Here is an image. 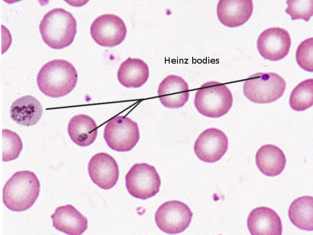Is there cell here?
Returning <instances> with one entry per match:
<instances>
[{
	"label": "cell",
	"mask_w": 313,
	"mask_h": 235,
	"mask_svg": "<svg viewBox=\"0 0 313 235\" xmlns=\"http://www.w3.org/2000/svg\"><path fill=\"white\" fill-rule=\"evenodd\" d=\"M78 79L77 71L67 60L55 59L45 63L39 70L37 83L45 95L58 98L70 93Z\"/></svg>",
	"instance_id": "obj_1"
},
{
	"label": "cell",
	"mask_w": 313,
	"mask_h": 235,
	"mask_svg": "<svg viewBox=\"0 0 313 235\" xmlns=\"http://www.w3.org/2000/svg\"><path fill=\"white\" fill-rule=\"evenodd\" d=\"M40 184L36 174L29 170L17 171L3 188V202L10 210L23 212L31 207L39 195Z\"/></svg>",
	"instance_id": "obj_2"
},
{
	"label": "cell",
	"mask_w": 313,
	"mask_h": 235,
	"mask_svg": "<svg viewBox=\"0 0 313 235\" xmlns=\"http://www.w3.org/2000/svg\"><path fill=\"white\" fill-rule=\"evenodd\" d=\"M39 29L44 42L54 49L69 46L77 32V23L71 13L55 8L47 12L41 20Z\"/></svg>",
	"instance_id": "obj_3"
},
{
	"label": "cell",
	"mask_w": 313,
	"mask_h": 235,
	"mask_svg": "<svg viewBox=\"0 0 313 235\" xmlns=\"http://www.w3.org/2000/svg\"><path fill=\"white\" fill-rule=\"evenodd\" d=\"M233 96L227 87L220 82H207L197 91L194 105L201 115L218 118L227 114L233 104Z\"/></svg>",
	"instance_id": "obj_4"
},
{
	"label": "cell",
	"mask_w": 313,
	"mask_h": 235,
	"mask_svg": "<svg viewBox=\"0 0 313 235\" xmlns=\"http://www.w3.org/2000/svg\"><path fill=\"white\" fill-rule=\"evenodd\" d=\"M286 82L274 72H257L244 82L243 92L250 101L260 104L274 102L284 94Z\"/></svg>",
	"instance_id": "obj_5"
},
{
	"label": "cell",
	"mask_w": 313,
	"mask_h": 235,
	"mask_svg": "<svg viewBox=\"0 0 313 235\" xmlns=\"http://www.w3.org/2000/svg\"><path fill=\"white\" fill-rule=\"evenodd\" d=\"M104 139L110 148L118 152L132 149L138 142L140 134L137 123L126 116H117L106 124Z\"/></svg>",
	"instance_id": "obj_6"
},
{
	"label": "cell",
	"mask_w": 313,
	"mask_h": 235,
	"mask_svg": "<svg viewBox=\"0 0 313 235\" xmlns=\"http://www.w3.org/2000/svg\"><path fill=\"white\" fill-rule=\"evenodd\" d=\"M126 186L133 197L145 200L159 191L161 181L155 167L146 163H136L125 176Z\"/></svg>",
	"instance_id": "obj_7"
},
{
	"label": "cell",
	"mask_w": 313,
	"mask_h": 235,
	"mask_svg": "<svg viewBox=\"0 0 313 235\" xmlns=\"http://www.w3.org/2000/svg\"><path fill=\"white\" fill-rule=\"evenodd\" d=\"M193 216L190 208L177 200L167 201L157 209L155 221L159 229L167 234H176L185 231Z\"/></svg>",
	"instance_id": "obj_8"
},
{
	"label": "cell",
	"mask_w": 313,
	"mask_h": 235,
	"mask_svg": "<svg viewBox=\"0 0 313 235\" xmlns=\"http://www.w3.org/2000/svg\"><path fill=\"white\" fill-rule=\"evenodd\" d=\"M90 32L94 41L101 46L113 47L120 45L127 34L126 26L121 18L112 14L102 15L92 22Z\"/></svg>",
	"instance_id": "obj_9"
},
{
	"label": "cell",
	"mask_w": 313,
	"mask_h": 235,
	"mask_svg": "<svg viewBox=\"0 0 313 235\" xmlns=\"http://www.w3.org/2000/svg\"><path fill=\"white\" fill-rule=\"evenodd\" d=\"M228 147V138L222 130L210 128L203 131L196 140L194 150L197 157L206 163L219 161Z\"/></svg>",
	"instance_id": "obj_10"
},
{
	"label": "cell",
	"mask_w": 313,
	"mask_h": 235,
	"mask_svg": "<svg viewBox=\"0 0 313 235\" xmlns=\"http://www.w3.org/2000/svg\"><path fill=\"white\" fill-rule=\"evenodd\" d=\"M291 39L285 29L273 27L263 31L257 41L260 55L265 59L277 61L286 57L289 52Z\"/></svg>",
	"instance_id": "obj_11"
},
{
	"label": "cell",
	"mask_w": 313,
	"mask_h": 235,
	"mask_svg": "<svg viewBox=\"0 0 313 235\" xmlns=\"http://www.w3.org/2000/svg\"><path fill=\"white\" fill-rule=\"evenodd\" d=\"M88 172L92 182L104 189L113 188L119 178L118 164L115 159L106 153H98L91 157Z\"/></svg>",
	"instance_id": "obj_12"
},
{
	"label": "cell",
	"mask_w": 313,
	"mask_h": 235,
	"mask_svg": "<svg viewBox=\"0 0 313 235\" xmlns=\"http://www.w3.org/2000/svg\"><path fill=\"white\" fill-rule=\"evenodd\" d=\"M157 94L160 101L165 107L180 108L189 99L188 84L181 77L171 74L160 82Z\"/></svg>",
	"instance_id": "obj_13"
},
{
	"label": "cell",
	"mask_w": 313,
	"mask_h": 235,
	"mask_svg": "<svg viewBox=\"0 0 313 235\" xmlns=\"http://www.w3.org/2000/svg\"><path fill=\"white\" fill-rule=\"evenodd\" d=\"M252 235H281L283 227L280 217L272 209L261 206L252 210L247 221Z\"/></svg>",
	"instance_id": "obj_14"
},
{
	"label": "cell",
	"mask_w": 313,
	"mask_h": 235,
	"mask_svg": "<svg viewBox=\"0 0 313 235\" xmlns=\"http://www.w3.org/2000/svg\"><path fill=\"white\" fill-rule=\"evenodd\" d=\"M253 5L251 0H221L217 14L220 22L229 27L241 26L250 18Z\"/></svg>",
	"instance_id": "obj_15"
},
{
	"label": "cell",
	"mask_w": 313,
	"mask_h": 235,
	"mask_svg": "<svg viewBox=\"0 0 313 235\" xmlns=\"http://www.w3.org/2000/svg\"><path fill=\"white\" fill-rule=\"evenodd\" d=\"M51 217L53 226L68 235H81L88 228L87 218L71 205L57 207Z\"/></svg>",
	"instance_id": "obj_16"
},
{
	"label": "cell",
	"mask_w": 313,
	"mask_h": 235,
	"mask_svg": "<svg viewBox=\"0 0 313 235\" xmlns=\"http://www.w3.org/2000/svg\"><path fill=\"white\" fill-rule=\"evenodd\" d=\"M43 113L40 101L31 95H25L15 100L10 109L11 119L22 126L35 125L40 119Z\"/></svg>",
	"instance_id": "obj_17"
},
{
	"label": "cell",
	"mask_w": 313,
	"mask_h": 235,
	"mask_svg": "<svg viewBox=\"0 0 313 235\" xmlns=\"http://www.w3.org/2000/svg\"><path fill=\"white\" fill-rule=\"evenodd\" d=\"M255 160L259 170L264 175L271 177L281 174L286 164L283 151L271 144L264 145L257 150Z\"/></svg>",
	"instance_id": "obj_18"
},
{
	"label": "cell",
	"mask_w": 313,
	"mask_h": 235,
	"mask_svg": "<svg viewBox=\"0 0 313 235\" xmlns=\"http://www.w3.org/2000/svg\"><path fill=\"white\" fill-rule=\"evenodd\" d=\"M149 76L147 64L139 58H128L120 65L117 78L126 88H137L143 85Z\"/></svg>",
	"instance_id": "obj_19"
},
{
	"label": "cell",
	"mask_w": 313,
	"mask_h": 235,
	"mask_svg": "<svg viewBox=\"0 0 313 235\" xmlns=\"http://www.w3.org/2000/svg\"><path fill=\"white\" fill-rule=\"evenodd\" d=\"M67 131L71 140L80 146H87L92 144L97 135V126L90 117L77 115L70 120Z\"/></svg>",
	"instance_id": "obj_20"
},
{
	"label": "cell",
	"mask_w": 313,
	"mask_h": 235,
	"mask_svg": "<svg viewBox=\"0 0 313 235\" xmlns=\"http://www.w3.org/2000/svg\"><path fill=\"white\" fill-rule=\"evenodd\" d=\"M291 222L300 229L313 230V198L303 196L295 199L288 211Z\"/></svg>",
	"instance_id": "obj_21"
},
{
	"label": "cell",
	"mask_w": 313,
	"mask_h": 235,
	"mask_svg": "<svg viewBox=\"0 0 313 235\" xmlns=\"http://www.w3.org/2000/svg\"><path fill=\"white\" fill-rule=\"evenodd\" d=\"M290 107L296 111H303L313 104V79L300 82L292 91L289 99Z\"/></svg>",
	"instance_id": "obj_22"
},
{
	"label": "cell",
	"mask_w": 313,
	"mask_h": 235,
	"mask_svg": "<svg viewBox=\"0 0 313 235\" xmlns=\"http://www.w3.org/2000/svg\"><path fill=\"white\" fill-rule=\"evenodd\" d=\"M2 132V161L8 162L17 159L22 149V142L15 132L4 129Z\"/></svg>",
	"instance_id": "obj_23"
},
{
	"label": "cell",
	"mask_w": 313,
	"mask_h": 235,
	"mask_svg": "<svg viewBox=\"0 0 313 235\" xmlns=\"http://www.w3.org/2000/svg\"><path fill=\"white\" fill-rule=\"evenodd\" d=\"M285 12L292 20L303 19L308 22L313 16V0H287Z\"/></svg>",
	"instance_id": "obj_24"
},
{
	"label": "cell",
	"mask_w": 313,
	"mask_h": 235,
	"mask_svg": "<svg viewBox=\"0 0 313 235\" xmlns=\"http://www.w3.org/2000/svg\"><path fill=\"white\" fill-rule=\"evenodd\" d=\"M313 38H308L298 46L296 52V60L298 65L304 70L313 71Z\"/></svg>",
	"instance_id": "obj_25"
}]
</instances>
